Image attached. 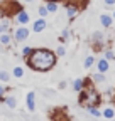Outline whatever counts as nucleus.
I'll list each match as a JSON object with an SVG mask.
<instances>
[{"instance_id":"cd10ccee","label":"nucleus","mask_w":115,"mask_h":121,"mask_svg":"<svg viewBox=\"0 0 115 121\" xmlns=\"http://www.w3.org/2000/svg\"><path fill=\"white\" fill-rule=\"evenodd\" d=\"M42 94H46V98H54L56 96V91L54 89H46V87H42V89H39Z\"/></svg>"},{"instance_id":"5701e85b","label":"nucleus","mask_w":115,"mask_h":121,"mask_svg":"<svg viewBox=\"0 0 115 121\" xmlns=\"http://www.w3.org/2000/svg\"><path fill=\"white\" fill-rule=\"evenodd\" d=\"M10 81V72L7 69H0V82H9Z\"/></svg>"},{"instance_id":"ddd939ff","label":"nucleus","mask_w":115,"mask_h":121,"mask_svg":"<svg viewBox=\"0 0 115 121\" xmlns=\"http://www.w3.org/2000/svg\"><path fill=\"white\" fill-rule=\"evenodd\" d=\"M12 42H14V37H12V32H10V30L0 34V44H2V47H9Z\"/></svg>"},{"instance_id":"b1692460","label":"nucleus","mask_w":115,"mask_h":121,"mask_svg":"<svg viewBox=\"0 0 115 121\" xmlns=\"http://www.w3.org/2000/svg\"><path fill=\"white\" fill-rule=\"evenodd\" d=\"M103 57L112 62V60H115V52H113L112 49H105V51H103Z\"/></svg>"},{"instance_id":"2f4dec72","label":"nucleus","mask_w":115,"mask_h":121,"mask_svg":"<svg viewBox=\"0 0 115 121\" xmlns=\"http://www.w3.org/2000/svg\"><path fill=\"white\" fill-rule=\"evenodd\" d=\"M22 2H25V4H32L34 0H22Z\"/></svg>"},{"instance_id":"393cba45","label":"nucleus","mask_w":115,"mask_h":121,"mask_svg":"<svg viewBox=\"0 0 115 121\" xmlns=\"http://www.w3.org/2000/svg\"><path fill=\"white\" fill-rule=\"evenodd\" d=\"M37 13H39V17H44V19L49 15V12H48L46 5H39V7H37Z\"/></svg>"},{"instance_id":"f8f14e48","label":"nucleus","mask_w":115,"mask_h":121,"mask_svg":"<svg viewBox=\"0 0 115 121\" xmlns=\"http://www.w3.org/2000/svg\"><path fill=\"white\" fill-rule=\"evenodd\" d=\"M98 19H100V24H102L103 29H112V25H113V17H112V13L103 12V13H100Z\"/></svg>"},{"instance_id":"a878e982","label":"nucleus","mask_w":115,"mask_h":121,"mask_svg":"<svg viewBox=\"0 0 115 121\" xmlns=\"http://www.w3.org/2000/svg\"><path fill=\"white\" fill-rule=\"evenodd\" d=\"M54 52H56V56H58V57H64V56H66V47H64V44L58 45V49H56Z\"/></svg>"},{"instance_id":"2eb2a0df","label":"nucleus","mask_w":115,"mask_h":121,"mask_svg":"<svg viewBox=\"0 0 115 121\" xmlns=\"http://www.w3.org/2000/svg\"><path fill=\"white\" fill-rule=\"evenodd\" d=\"M95 62H96V59H95V56H86L85 57V60H83V67L85 69H91L93 66H95Z\"/></svg>"},{"instance_id":"4be33fe9","label":"nucleus","mask_w":115,"mask_h":121,"mask_svg":"<svg viewBox=\"0 0 115 121\" xmlns=\"http://www.w3.org/2000/svg\"><path fill=\"white\" fill-rule=\"evenodd\" d=\"M12 76L15 79H22L24 78V67L22 66H15V67L12 69Z\"/></svg>"},{"instance_id":"f3484780","label":"nucleus","mask_w":115,"mask_h":121,"mask_svg":"<svg viewBox=\"0 0 115 121\" xmlns=\"http://www.w3.org/2000/svg\"><path fill=\"white\" fill-rule=\"evenodd\" d=\"M91 118H102V111L98 109V106H90V108H85Z\"/></svg>"},{"instance_id":"a211bd4d","label":"nucleus","mask_w":115,"mask_h":121,"mask_svg":"<svg viewBox=\"0 0 115 121\" xmlns=\"http://www.w3.org/2000/svg\"><path fill=\"white\" fill-rule=\"evenodd\" d=\"M71 87H73V91H76V93H80V91L85 87V79H81V78H78V79H75L73 82H71Z\"/></svg>"},{"instance_id":"aec40b11","label":"nucleus","mask_w":115,"mask_h":121,"mask_svg":"<svg viewBox=\"0 0 115 121\" xmlns=\"http://www.w3.org/2000/svg\"><path fill=\"white\" fill-rule=\"evenodd\" d=\"M46 9H48V12L49 13H54V12H58V2L56 0H46Z\"/></svg>"},{"instance_id":"412c9836","label":"nucleus","mask_w":115,"mask_h":121,"mask_svg":"<svg viewBox=\"0 0 115 121\" xmlns=\"http://www.w3.org/2000/svg\"><path fill=\"white\" fill-rule=\"evenodd\" d=\"M10 30V19L9 17H2V22H0V34Z\"/></svg>"},{"instance_id":"f03ea898","label":"nucleus","mask_w":115,"mask_h":121,"mask_svg":"<svg viewBox=\"0 0 115 121\" xmlns=\"http://www.w3.org/2000/svg\"><path fill=\"white\" fill-rule=\"evenodd\" d=\"M78 104L81 108H90V106H100L102 104V94L95 89L91 78L85 79V87L78 93Z\"/></svg>"},{"instance_id":"7c9ffc66","label":"nucleus","mask_w":115,"mask_h":121,"mask_svg":"<svg viewBox=\"0 0 115 121\" xmlns=\"http://www.w3.org/2000/svg\"><path fill=\"white\" fill-rule=\"evenodd\" d=\"M103 2H105L107 7H113L115 5V0H103Z\"/></svg>"},{"instance_id":"f257e3e1","label":"nucleus","mask_w":115,"mask_h":121,"mask_svg":"<svg viewBox=\"0 0 115 121\" xmlns=\"http://www.w3.org/2000/svg\"><path fill=\"white\" fill-rule=\"evenodd\" d=\"M58 62V56L54 51L48 47H37L31 52V56L25 57V64L34 72H49Z\"/></svg>"},{"instance_id":"bb28decb","label":"nucleus","mask_w":115,"mask_h":121,"mask_svg":"<svg viewBox=\"0 0 115 121\" xmlns=\"http://www.w3.org/2000/svg\"><path fill=\"white\" fill-rule=\"evenodd\" d=\"M34 51V47H29V45H24L22 47V51H20V54H22V57L25 59V57H29L31 56V52Z\"/></svg>"},{"instance_id":"c85d7f7f","label":"nucleus","mask_w":115,"mask_h":121,"mask_svg":"<svg viewBox=\"0 0 115 121\" xmlns=\"http://www.w3.org/2000/svg\"><path fill=\"white\" fill-rule=\"evenodd\" d=\"M5 93H7V87H5L2 82H0V99L4 98V94H5Z\"/></svg>"},{"instance_id":"0eeeda50","label":"nucleus","mask_w":115,"mask_h":121,"mask_svg":"<svg viewBox=\"0 0 115 121\" xmlns=\"http://www.w3.org/2000/svg\"><path fill=\"white\" fill-rule=\"evenodd\" d=\"M14 19H15V22H17L19 25H27L29 22H31V15H29V12H27V10L20 9L15 15H14Z\"/></svg>"},{"instance_id":"72a5a7b5","label":"nucleus","mask_w":115,"mask_h":121,"mask_svg":"<svg viewBox=\"0 0 115 121\" xmlns=\"http://www.w3.org/2000/svg\"><path fill=\"white\" fill-rule=\"evenodd\" d=\"M0 49H2V44H0Z\"/></svg>"},{"instance_id":"423d86ee","label":"nucleus","mask_w":115,"mask_h":121,"mask_svg":"<svg viewBox=\"0 0 115 121\" xmlns=\"http://www.w3.org/2000/svg\"><path fill=\"white\" fill-rule=\"evenodd\" d=\"M64 12H66V17L69 20H75L78 17V13L81 12V9L78 5H75V4H71V2H66L64 4Z\"/></svg>"},{"instance_id":"f704fd0d","label":"nucleus","mask_w":115,"mask_h":121,"mask_svg":"<svg viewBox=\"0 0 115 121\" xmlns=\"http://www.w3.org/2000/svg\"><path fill=\"white\" fill-rule=\"evenodd\" d=\"M113 99H115V96H113Z\"/></svg>"},{"instance_id":"6ab92c4d","label":"nucleus","mask_w":115,"mask_h":121,"mask_svg":"<svg viewBox=\"0 0 115 121\" xmlns=\"http://www.w3.org/2000/svg\"><path fill=\"white\" fill-rule=\"evenodd\" d=\"M102 118H105V119H113V118H115V109L112 108V106H107V108L102 111Z\"/></svg>"},{"instance_id":"dca6fc26","label":"nucleus","mask_w":115,"mask_h":121,"mask_svg":"<svg viewBox=\"0 0 115 121\" xmlns=\"http://www.w3.org/2000/svg\"><path fill=\"white\" fill-rule=\"evenodd\" d=\"M69 39H71V29H69V27H64V29L61 30V35H59V42H63V44H64V42H68Z\"/></svg>"},{"instance_id":"6e6552de","label":"nucleus","mask_w":115,"mask_h":121,"mask_svg":"<svg viewBox=\"0 0 115 121\" xmlns=\"http://www.w3.org/2000/svg\"><path fill=\"white\" fill-rule=\"evenodd\" d=\"M36 91H29V93L25 94V108L27 111H36L37 104H36Z\"/></svg>"},{"instance_id":"1a4fd4ad","label":"nucleus","mask_w":115,"mask_h":121,"mask_svg":"<svg viewBox=\"0 0 115 121\" xmlns=\"http://www.w3.org/2000/svg\"><path fill=\"white\" fill-rule=\"evenodd\" d=\"M46 29H48V22H46V19H44V17H39V19H36V20L32 22V30H34L36 34L44 32Z\"/></svg>"},{"instance_id":"39448f33","label":"nucleus","mask_w":115,"mask_h":121,"mask_svg":"<svg viewBox=\"0 0 115 121\" xmlns=\"http://www.w3.org/2000/svg\"><path fill=\"white\" fill-rule=\"evenodd\" d=\"M90 40H91V45H93L95 51H102L103 45H105V34L102 30H95V32H91Z\"/></svg>"},{"instance_id":"4468645a","label":"nucleus","mask_w":115,"mask_h":121,"mask_svg":"<svg viewBox=\"0 0 115 121\" xmlns=\"http://www.w3.org/2000/svg\"><path fill=\"white\" fill-rule=\"evenodd\" d=\"M90 78H91L93 84H105V82H107V76H105L103 72H98V71H96L95 74H91Z\"/></svg>"},{"instance_id":"c756f323","label":"nucleus","mask_w":115,"mask_h":121,"mask_svg":"<svg viewBox=\"0 0 115 121\" xmlns=\"http://www.w3.org/2000/svg\"><path fill=\"white\" fill-rule=\"evenodd\" d=\"M68 87V81H59V84H58V89H66Z\"/></svg>"},{"instance_id":"9d476101","label":"nucleus","mask_w":115,"mask_h":121,"mask_svg":"<svg viewBox=\"0 0 115 121\" xmlns=\"http://www.w3.org/2000/svg\"><path fill=\"white\" fill-rule=\"evenodd\" d=\"M95 66H96V71H98V72L107 74V72L110 71V60H107L105 57H100V59H96Z\"/></svg>"},{"instance_id":"20e7f679","label":"nucleus","mask_w":115,"mask_h":121,"mask_svg":"<svg viewBox=\"0 0 115 121\" xmlns=\"http://www.w3.org/2000/svg\"><path fill=\"white\" fill-rule=\"evenodd\" d=\"M29 34H31V29H27V25H19L17 29H14V32H12L14 42H17V44L25 42L29 39Z\"/></svg>"},{"instance_id":"9b49d317","label":"nucleus","mask_w":115,"mask_h":121,"mask_svg":"<svg viewBox=\"0 0 115 121\" xmlns=\"http://www.w3.org/2000/svg\"><path fill=\"white\" fill-rule=\"evenodd\" d=\"M0 101H2L9 109H15V108H17V98L14 96V94H7V93H5L4 98L0 99Z\"/></svg>"},{"instance_id":"473e14b6","label":"nucleus","mask_w":115,"mask_h":121,"mask_svg":"<svg viewBox=\"0 0 115 121\" xmlns=\"http://www.w3.org/2000/svg\"><path fill=\"white\" fill-rule=\"evenodd\" d=\"M112 17H113V20H115V10H113V12H112Z\"/></svg>"},{"instance_id":"7ed1b4c3","label":"nucleus","mask_w":115,"mask_h":121,"mask_svg":"<svg viewBox=\"0 0 115 121\" xmlns=\"http://www.w3.org/2000/svg\"><path fill=\"white\" fill-rule=\"evenodd\" d=\"M22 9V5L15 0H2L0 2V19L2 17H14L19 10Z\"/></svg>"}]
</instances>
